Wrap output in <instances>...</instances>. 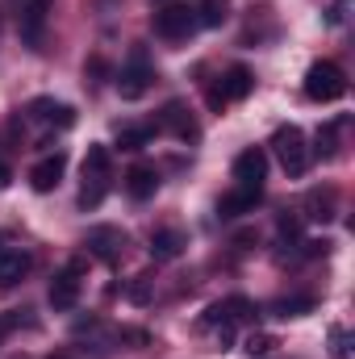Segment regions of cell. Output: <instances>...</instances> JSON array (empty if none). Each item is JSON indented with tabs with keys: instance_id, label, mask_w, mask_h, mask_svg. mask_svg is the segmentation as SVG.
<instances>
[{
	"instance_id": "20",
	"label": "cell",
	"mask_w": 355,
	"mask_h": 359,
	"mask_svg": "<svg viewBox=\"0 0 355 359\" xmlns=\"http://www.w3.org/2000/svg\"><path fill=\"white\" fill-rule=\"evenodd\" d=\"M109 192V180L105 176H84V188H80V209H96Z\"/></svg>"
},
{
	"instance_id": "21",
	"label": "cell",
	"mask_w": 355,
	"mask_h": 359,
	"mask_svg": "<svg viewBox=\"0 0 355 359\" xmlns=\"http://www.w3.org/2000/svg\"><path fill=\"white\" fill-rule=\"evenodd\" d=\"M226 8H230V0H201V8H196V25H222L226 21Z\"/></svg>"
},
{
	"instance_id": "9",
	"label": "cell",
	"mask_w": 355,
	"mask_h": 359,
	"mask_svg": "<svg viewBox=\"0 0 355 359\" xmlns=\"http://www.w3.org/2000/svg\"><path fill=\"white\" fill-rule=\"evenodd\" d=\"M34 268V255L21 251V247H0V288H13L21 284Z\"/></svg>"
},
{
	"instance_id": "30",
	"label": "cell",
	"mask_w": 355,
	"mask_h": 359,
	"mask_svg": "<svg viewBox=\"0 0 355 359\" xmlns=\"http://www.w3.org/2000/svg\"><path fill=\"white\" fill-rule=\"evenodd\" d=\"M13 184V172H8V163H0V188H8Z\"/></svg>"
},
{
	"instance_id": "25",
	"label": "cell",
	"mask_w": 355,
	"mask_h": 359,
	"mask_svg": "<svg viewBox=\"0 0 355 359\" xmlns=\"http://www.w3.org/2000/svg\"><path fill=\"white\" fill-rule=\"evenodd\" d=\"M330 359H351V351H347V330L343 326H330Z\"/></svg>"
},
{
	"instance_id": "28",
	"label": "cell",
	"mask_w": 355,
	"mask_h": 359,
	"mask_svg": "<svg viewBox=\"0 0 355 359\" xmlns=\"http://www.w3.org/2000/svg\"><path fill=\"white\" fill-rule=\"evenodd\" d=\"M205 100H209L213 113H222V109H226V92H222V84H213V88L205 92Z\"/></svg>"
},
{
	"instance_id": "22",
	"label": "cell",
	"mask_w": 355,
	"mask_h": 359,
	"mask_svg": "<svg viewBox=\"0 0 355 359\" xmlns=\"http://www.w3.org/2000/svg\"><path fill=\"white\" fill-rule=\"evenodd\" d=\"M84 176H105L109 180V147L92 142L88 155H84Z\"/></svg>"
},
{
	"instance_id": "8",
	"label": "cell",
	"mask_w": 355,
	"mask_h": 359,
	"mask_svg": "<svg viewBox=\"0 0 355 359\" xmlns=\"http://www.w3.org/2000/svg\"><path fill=\"white\" fill-rule=\"evenodd\" d=\"M46 301H51V309H55V313L76 309V305H80V271H76V268H63V271H59V276L51 280Z\"/></svg>"
},
{
	"instance_id": "6",
	"label": "cell",
	"mask_w": 355,
	"mask_h": 359,
	"mask_svg": "<svg viewBox=\"0 0 355 359\" xmlns=\"http://www.w3.org/2000/svg\"><path fill=\"white\" fill-rule=\"evenodd\" d=\"M196 29V8L188 4H168L155 13V34L159 38H188Z\"/></svg>"
},
{
	"instance_id": "4",
	"label": "cell",
	"mask_w": 355,
	"mask_h": 359,
	"mask_svg": "<svg viewBox=\"0 0 355 359\" xmlns=\"http://www.w3.org/2000/svg\"><path fill=\"white\" fill-rule=\"evenodd\" d=\"M84 247H88V255H96L100 264H117L121 251H126V234L117 226H92Z\"/></svg>"
},
{
	"instance_id": "1",
	"label": "cell",
	"mask_w": 355,
	"mask_h": 359,
	"mask_svg": "<svg viewBox=\"0 0 355 359\" xmlns=\"http://www.w3.org/2000/svg\"><path fill=\"white\" fill-rule=\"evenodd\" d=\"M347 92V76L335 67V63H314L309 72H305V96L309 100H318V104H330V100H339Z\"/></svg>"
},
{
	"instance_id": "31",
	"label": "cell",
	"mask_w": 355,
	"mask_h": 359,
	"mask_svg": "<svg viewBox=\"0 0 355 359\" xmlns=\"http://www.w3.org/2000/svg\"><path fill=\"white\" fill-rule=\"evenodd\" d=\"M13 4H21V0H13Z\"/></svg>"
},
{
	"instance_id": "3",
	"label": "cell",
	"mask_w": 355,
	"mask_h": 359,
	"mask_svg": "<svg viewBox=\"0 0 355 359\" xmlns=\"http://www.w3.org/2000/svg\"><path fill=\"white\" fill-rule=\"evenodd\" d=\"M151 80H155V67H151V59H147V46H134L130 63L117 72V92H121V100H138V96H147Z\"/></svg>"
},
{
	"instance_id": "2",
	"label": "cell",
	"mask_w": 355,
	"mask_h": 359,
	"mask_svg": "<svg viewBox=\"0 0 355 359\" xmlns=\"http://www.w3.org/2000/svg\"><path fill=\"white\" fill-rule=\"evenodd\" d=\"M272 147H276V155H280V163H284L288 176H305L309 172V147H305V134L297 126H280L276 138H272Z\"/></svg>"
},
{
	"instance_id": "15",
	"label": "cell",
	"mask_w": 355,
	"mask_h": 359,
	"mask_svg": "<svg viewBox=\"0 0 355 359\" xmlns=\"http://www.w3.org/2000/svg\"><path fill=\"white\" fill-rule=\"evenodd\" d=\"M184 247H188V238H184L180 230H155V234H151V259H155V264H172V259H180Z\"/></svg>"
},
{
	"instance_id": "18",
	"label": "cell",
	"mask_w": 355,
	"mask_h": 359,
	"mask_svg": "<svg viewBox=\"0 0 355 359\" xmlns=\"http://www.w3.org/2000/svg\"><path fill=\"white\" fill-rule=\"evenodd\" d=\"M155 130H159V126H126V130L117 134V147H121V151H142V147L155 138Z\"/></svg>"
},
{
	"instance_id": "13",
	"label": "cell",
	"mask_w": 355,
	"mask_h": 359,
	"mask_svg": "<svg viewBox=\"0 0 355 359\" xmlns=\"http://www.w3.org/2000/svg\"><path fill=\"white\" fill-rule=\"evenodd\" d=\"M25 113H29L34 121H59L63 130H67V126H76V109H72V104H55L51 96L29 100V104H25Z\"/></svg>"
},
{
	"instance_id": "5",
	"label": "cell",
	"mask_w": 355,
	"mask_h": 359,
	"mask_svg": "<svg viewBox=\"0 0 355 359\" xmlns=\"http://www.w3.org/2000/svg\"><path fill=\"white\" fill-rule=\"evenodd\" d=\"M21 38L29 50H42V34H46V17H51V0H21Z\"/></svg>"
},
{
	"instance_id": "19",
	"label": "cell",
	"mask_w": 355,
	"mask_h": 359,
	"mask_svg": "<svg viewBox=\"0 0 355 359\" xmlns=\"http://www.w3.org/2000/svg\"><path fill=\"white\" fill-rule=\"evenodd\" d=\"M151 292H155V276L151 271H142V276H134L126 284V301L130 305H151Z\"/></svg>"
},
{
	"instance_id": "24",
	"label": "cell",
	"mask_w": 355,
	"mask_h": 359,
	"mask_svg": "<svg viewBox=\"0 0 355 359\" xmlns=\"http://www.w3.org/2000/svg\"><path fill=\"white\" fill-rule=\"evenodd\" d=\"M276 347H280V339H276V334H251V339H247V355H251V359H255V355H272Z\"/></svg>"
},
{
	"instance_id": "27",
	"label": "cell",
	"mask_w": 355,
	"mask_h": 359,
	"mask_svg": "<svg viewBox=\"0 0 355 359\" xmlns=\"http://www.w3.org/2000/svg\"><path fill=\"white\" fill-rule=\"evenodd\" d=\"M280 238L297 243V238H301V222H297V217H280Z\"/></svg>"
},
{
	"instance_id": "12",
	"label": "cell",
	"mask_w": 355,
	"mask_h": 359,
	"mask_svg": "<svg viewBox=\"0 0 355 359\" xmlns=\"http://www.w3.org/2000/svg\"><path fill=\"white\" fill-rule=\"evenodd\" d=\"M163 126L176 134L180 142H196V138H201V130H196L192 113L184 109V100H168V104H163Z\"/></svg>"
},
{
	"instance_id": "10",
	"label": "cell",
	"mask_w": 355,
	"mask_h": 359,
	"mask_svg": "<svg viewBox=\"0 0 355 359\" xmlns=\"http://www.w3.org/2000/svg\"><path fill=\"white\" fill-rule=\"evenodd\" d=\"M264 176H267V155L260 147H251V151H243L234 159V180L243 188H264Z\"/></svg>"
},
{
	"instance_id": "11",
	"label": "cell",
	"mask_w": 355,
	"mask_h": 359,
	"mask_svg": "<svg viewBox=\"0 0 355 359\" xmlns=\"http://www.w3.org/2000/svg\"><path fill=\"white\" fill-rule=\"evenodd\" d=\"M63 172H67V155H63V151H55V155H46L42 163H34V172H29L34 192H51V188H59Z\"/></svg>"
},
{
	"instance_id": "32",
	"label": "cell",
	"mask_w": 355,
	"mask_h": 359,
	"mask_svg": "<svg viewBox=\"0 0 355 359\" xmlns=\"http://www.w3.org/2000/svg\"><path fill=\"white\" fill-rule=\"evenodd\" d=\"M55 359H63V355H55Z\"/></svg>"
},
{
	"instance_id": "29",
	"label": "cell",
	"mask_w": 355,
	"mask_h": 359,
	"mask_svg": "<svg viewBox=\"0 0 355 359\" xmlns=\"http://www.w3.org/2000/svg\"><path fill=\"white\" fill-rule=\"evenodd\" d=\"M213 330H217V347H222V351H230V343H234V326H230V322H222V326H213Z\"/></svg>"
},
{
	"instance_id": "7",
	"label": "cell",
	"mask_w": 355,
	"mask_h": 359,
	"mask_svg": "<svg viewBox=\"0 0 355 359\" xmlns=\"http://www.w3.org/2000/svg\"><path fill=\"white\" fill-rule=\"evenodd\" d=\"M247 318H255V305L247 301V297H226V301H217V305H209L205 309V318H201V326H222V322H230V326H239V322H247Z\"/></svg>"
},
{
	"instance_id": "23",
	"label": "cell",
	"mask_w": 355,
	"mask_h": 359,
	"mask_svg": "<svg viewBox=\"0 0 355 359\" xmlns=\"http://www.w3.org/2000/svg\"><path fill=\"white\" fill-rule=\"evenodd\" d=\"M272 313L276 318H301V313H314V301L309 297H284V301L272 305Z\"/></svg>"
},
{
	"instance_id": "17",
	"label": "cell",
	"mask_w": 355,
	"mask_h": 359,
	"mask_svg": "<svg viewBox=\"0 0 355 359\" xmlns=\"http://www.w3.org/2000/svg\"><path fill=\"white\" fill-rule=\"evenodd\" d=\"M255 88V76H251V67H230L226 72V80H222V92H226V100H247Z\"/></svg>"
},
{
	"instance_id": "16",
	"label": "cell",
	"mask_w": 355,
	"mask_h": 359,
	"mask_svg": "<svg viewBox=\"0 0 355 359\" xmlns=\"http://www.w3.org/2000/svg\"><path fill=\"white\" fill-rule=\"evenodd\" d=\"M126 192H130L134 201H151V196L159 192V172L147 168V163H134V168L126 172Z\"/></svg>"
},
{
	"instance_id": "26",
	"label": "cell",
	"mask_w": 355,
	"mask_h": 359,
	"mask_svg": "<svg viewBox=\"0 0 355 359\" xmlns=\"http://www.w3.org/2000/svg\"><path fill=\"white\" fill-rule=\"evenodd\" d=\"M84 76H88L92 84H100V80H109V63H105L100 55H92L88 63H84Z\"/></svg>"
},
{
	"instance_id": "14",
	"label": "cell",
	"mask_w": 355,
	"mask_h": 359,
	"mask_svg": "<svg viewBox=\"0 0 355 359\" xmlns=\"http://www.w3.org/2000/svg\"><path fill=\"white\" fill-rule=\"evenodd\" d=\"M260 196H264V188H234V192H226L222 201H217V209H222V217H243V213H255V205H260Z\"/></svg>"
}]
</instances>
